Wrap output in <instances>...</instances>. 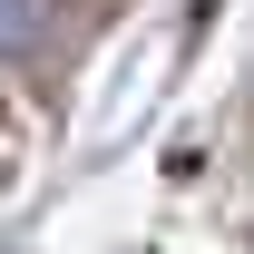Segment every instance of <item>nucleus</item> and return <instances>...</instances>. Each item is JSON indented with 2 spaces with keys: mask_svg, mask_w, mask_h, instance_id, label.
Instances as JSON below:
<instances>
[{
  "mask_svg": "<svg viewBox=\"0 0 254 254\" xmlns=\"http://www.w3.org/2000/svg\"><path fill=\"white\" fill-rule=\"evenodd\" d=\"M49 39V0H0V59H30Z\"/></svg>",
  "mask_w": 254,
  "mask_h": 254,
  "instance_id": "f257e3e1",
  "label": "nucleus"
}]
</instances>
